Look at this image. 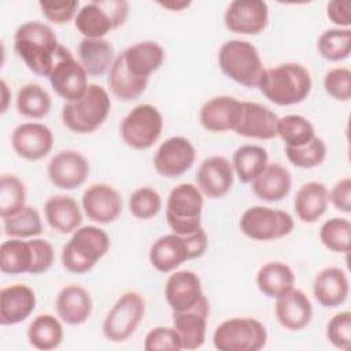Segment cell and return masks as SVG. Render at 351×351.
<instances>
[{
    "label": "cell",
    "instance_id": "1",
    "mask_svg": "<svg viewBox=\"0 0 351 351\" xmlns=\"http://www.w3.org/2000/svg\"><path fill=\"white\" fill-rule=\"evenodd\" d=\"M60 44L53 30L41 22L21 25L14 34V49L36 75L48 77L58 58Z\"/></svg>",
    "mask_w": 351,
    "mask_h": 351
},
{
    "label": "cell",
    "instance_id": "2",
    "mask_svg": "<svg viewBox=\"0 0 351 351\" xmlns=\"http://www.w3.org/2000/svg\"><path fill=\"white\" fill-rule=\"evenodd\" d=\"M311 75L299 63H282L265 69L258 88L261 93L277 106H293L307 99L311 92Z\"/></svg>",
    "mask_w": 351,
    "mask_h": 351
},
{
    "label": "cell",
    "instance_id": "3",
    "mask_svg": "<svg viewBox=\"0 0 351 351\" xmlns=\"http://www.w3.org/2000/svg\"><path fill=\"white\" fill-rule=\"evenodd\" d=\"M110 110L111 100L107 90L97 84H89L81 97L63 104L62 121L69 130L86 134L104 123Z\"/></svg>",
    "mask_w": 351,
    "mask_h": 351
},
{
    "label": "cell",
    "instance_id": "4",
    "mask_svg": "<svg viewBox=\"0 0 351 351\" xmlns=\"http://www.w3.org/2000/svg\"><path fill=\"white\" fill-rule=\"evenodd\" d=\"M208 245L203 228L189 234L170 233L156 239L149 248V262L160 273H170L185 261L200 258Z\"/></svg>",
    "mask_w": 351,
    "mask_h": 351
},
{
    "label": "cell",
    "instance_id": "5",
    "mask_svg": "<svg viewBox=\"0 0 351 351\" xmlns=\"http://www.w3.org/2000/svg\"><path fill=\"white\" fill-rule=\"evenodd\" d=\"M108 248L110 237L106 230L95 225L81 226L63 245V267L74 274L88 273L106 255Z\"/></svg>",
    "mask_w": 351,
    "mask_h": 351
},
{
    "label": "cell",
    "instance_id": "6",
    "mask_svg": "<svg viewBox=\"0 0 351 351\" xmlns=\"http://www.w3.org/2000/svg\"><path fill=\"white\" fill-rule=\"evenodd\" d=\"M221 71L245 88H255L263 73V63L254 44L244 40H229L218 52Z\"/></svg>",
    "mask_w": 351,
    "mask_h": 351
},
{
    "label": "cell",
    "instance_id": "7",
    "mask_svg": "<svg viewBox=\"0 0 351 351\" xmlns=\"http://www.w3.org/2000/svg\"><path fill=\"white\" fill-rule=\"evenodd\" d=\"M203 193L189 182L174 186L167 197L166 221L173 233L189 234L202 228Z\"/></svg>",
    "mask_w": 351,
    "mask_h": 351
},
{
    "label": "cell",
    "instance_id": "8",
    "mask_svg": "<svg viewBox=\"0 0 351 351\" xmlns=\"http://www.w3.org/2000/svg\"><path fill=\"white\" fill-rule=\"evenodd\" d=\"M128 14L129 3L125 0H95L78 10L74 26L84 38H103L122 26Z\"/></svg>",
    "mask_w": 351,
    "mask_h": 351
},
{
    "label": "cell",
    "instance_id": "9",
    "mask_svg": "<svg viewBox=\"0 0 351 351\" xmlns=\"http://www.w3.org/2000/svg\"><path fill=\"white\" fill-rule=\"evenodd\" d=\"M266 343V326L251 317L229 318L213 333V344L219 351H259Z\"/></svg>",
    "mask_w": 351,
    "mask_h": 351
},
{
    "label": "cell",
    "instance_id": "10",
    "mask_svg": "<svg viewBox=\"0 0 351 351\" xmlns=\"http://www.w3.org/2000/svg\"><path fill=\"white\" fill-rule=\"evenodd\" d=\"M163 130V117L152 104L133 107L122 119L119 133L123 143L137 151L151 148Z\"/></svg>",
    "mask_w": 351,
    "mask_h": 351
},
{
    "label": "cell",
    "instance_id": "11",
    "mask_svg": "<svg viewBox=\"0 0 351 351\" xmlns=\"http://www.w3.org/2000/svg\"><path fill=\"white\" fill-rule=\"evenodd\" d=\"M295 222L291 214L265 206L247 208L240 218L241 232L255 241H271L288 236Z\"/></svg>",
    "mask_w": 351,
    "mask_h": 351
},
{
    "label": "cell",
    "instance_id": "12",
    "mask_svg": "<svg viewBox=\"0 0 351 351\" xmlns=\"http://www.w3.org/2000/svg\"><path fill=\"white\" fill-rule=\"evenodd\" d=\"M145 313V302L137 292L129 291L119 296L103 322V335L107 340L121 343L128 340L140 325Z\"/></svg>",
    "mask_w": 351,
    "mask_h": 351
},
{
    "label": "cell",
    "instance_id": "13",
    "mask_svg": "<svg viewBox=\"0 0 351 351\" xmlns=\"http://www.w3.org/2000/svg\"><path fill=\"white\" fill-rule=\"evenodd\" d=\"M52 89L66 101L81 97L88 88V73L71 52L60 45L55 64L48 75Z\"/></svg>",
    "mask_w": 351,
    "mask_h": 351
},
{
    "label": "cell",
    "instance_id": "14",
    "mask_svg": "<svg viewBox=\"0 0 351 351\" xmlns=\"http://www.w3.org/2000/svg\"><path fill=\"white\" fill-rule=\"evenodd\" d=\"M196 159L193 144L182 136H174L165 140L154 155V167L156 173L166 178H177L186 173Z\"/></svg>",
    "mask_w": 351,
    "mask_h": 351
},
{
    "label": "cell",
    "instance_id": "15",
    "mask_svg": "<svg viewBox=\"0 0 351 351\" xmlns=\"http://www.w3.org/2000/svg\"><path fill=\"white\" fill-rule=\"evenodd\" d=\"M226 29L236 34L255 36L269 23V7L262 0H234L223 15Z\"/></svg>",
    "mask_w": 351,
    "mask_h": 351
},
{
    "label": "cell",
    "instance_id": "16",
    "mask_svg": "<svg viewBox=\"0 0 351 351\" xmlns=\"http://www.w3.org/2000/svg\"><path fill=\"white\" fill-rule=\"evenodd\" d=\"M47 174L52 185L71 191L86 181L89 174V162L78 151L64 149L51 158Z\"/></svg>",
    "mask_w": 351,
    "mask_h": 351
},
{
    "label": "cell",
    "instance_id": "17",
    "mask_svg": "<svg viewBox=\"0 0 351 351\" xmlns=\"http://www.w3.org/2000/svg\"><path fill=\"white\" fill-rule=\"evenodd\" d=\"M14 152L26 160H40L45 158L53 147L52 130L44 123L25 122L18 125L11 134Z\"/></svg>",
    "mask_w": 351,
    "mask_h": 351
},
{
    "label": "cell",
    "instance_id": "18",
    "mask_svg": "<svg viewBox=\"0 0 351 351\" xmlns=\"http://www.w3.org/2000/svg\"><path fill=\"white\" fill-rule=\"evenodd\" d=\"M210 303L206 295L191 308L173 311V328L178 333L182 350H197L203 346L207 332Z\"/></svg>",
    "mask_w": 351,
    "mask_h": 351
},
{
    "label": "cell",
    "instance_id": "19",
    "mask_svg": "<svg viewBox=\"0 0 351 351\" xmlns=\"http://www.w3.org/2000/svg\"><path fill=\"white\" fill-rule=\"evenodd\" d=\"M82 208L86 217L97 223L114 222L122 213V197L108 184H92L82 193Z\"/></svg>",
    "mask_w": 351,
    "mask_h": 351
},
{
    "label": "cell",
    "instance_id": "20",
    "mask_svg": "<svg viewBox=\"0 0 351 351\" xmlns=\"http://www.w3.org/2000/svg\"><path fill=\"white\" fill-rule=\"evenodd\" d=\"M278 117L269 107L254 101H241V110L234 126L239 136L256 140L277 137Z\"/></svg>",
    "mask_w": 351,
    "mask_h": 351
},
{
    "label": "cell",
    "instance_id": "21",
    "mask_svg": "<svg viewBox=\"0 0 351 351\" xmlns=\"http://www.w3.org/2000/svg\"><path fill=\"white\" fill-rule=\"evenodd\" d=\"M233 181L234 170L232 163L219 155L206 158L196 173V186L210 199L223 197L232 189Z\"/></svg>",
    "mask_w": 351,
    "mask_h": 351
},
{
    "label": "cell",
    "instance_id": "22",
    "mask_svg": "<svg viewBox=\"0 0 351 351\" xmlns=\"http://www.w3.org/2000/svg\"><path fill=\"white\" fill-rule=\"evenodd\" d=\"M36 293L25 284H12L0 291V324L16 325L30 317L36 308Z\"/></svg>",
    "mask_w": 351,
    "mask_h": 351
},
{
    "label": "cell",
    "instance_id": "23",
    "mask_svg": "<svg viewBox=\"0 0 351 351\" xmlns=\"http://www.w3.org/2000/svg\"><path fill=\"white\" fill-rule=\"evenodd\" d=\"M203 296L200 278L191 270L174 271L165 284V298L173 311L188 310Z\"/></svg>",
    "mask_w": 351,
    "mask_h": 351
},
{
    "label": "cell",
    "instance_id": "24",
    "mask_svg": "<svg viewBox=\"0 0 351 351\" xmlns=\"http://www.w3.org/2000/svg\"><path fill=\"white\" fill-rule=\"evenodd\" d=\"M274 311L280 325L293 332L304 329L313 318V304L307 295L298 288L277 298Z\"/></svg>",
    "mask_w": 351,
    "mask_h": 351
},
{
    "label": "cell",
    "instance_id": "25",
    "mask_svg": "<svg viewBox=\"0 0 351 351\" xmlns=\"http://www.w3.org/2000/svg\"><path fill=\"white\" fill-rule=\"evenodd\" d=\"M119 56L132 75L148 81L149 75L160 69L166 55L156 41H140L128 47Z\"/></svg>",
    "mask_w": 351,
    "mask_h": 351
},
{
    "label": "cell",
    "instance_id": "26",
    "mask_svg": "<svg viewBox=\"0 0 351 351\" xmlns=\"http://www.w3.org/2000/svg\"><path fill=\"white\" fill-rule=\"evenodd\" d=\"M240 110V100L232 96H215L202 106L199 119L206 130L222 133L234 129Z\"/></svg>",
    "mask_w": 351,
    "mask_h": 351
},
{
    "label": "cell",
    "instance_id": "27",
    "mask_svg": "<svg viewBox=\"0 0 351 351\" xmlns=\"http://www.w3.org/2000/svg\"><path fill=\"white\" fill-rule=\"evenodd\" d=\"M93 302L90 293L81 285L71 284L62 288L55 300L58 318L67 325H81L92 314Z\"/></svg>",
    "mask_w": 351,
    "mask_h": 351
},
{
    "label": "cell",
    "instance_id": "28",
    "mask_svg": "<svg viewBox=\"0 0 351 351\" xmlns=\"http://www.w3.org/2000/svg\"><path fill=\"white\" fill-rule=\"evenodd\" d=\"M350 292L348 277L344 270L336 266H329L318 271L313 282V293L317 302L326 307L333 308L347 300Z\"/></svg>",
    "mask_w": 351,
    "mask_h": 351
},
{
    "label": "cell",
    "instance_id": "29",
    "mask_svg": "<svg viewBox=\"0 0 351 351\" xmlns=\"http://www.w3.org/2000/svg\"><path fill=\"white\" fill-rule=\"evenodd\" d=\"M255 196L265 202H280L292 188L291 173L280 163H267L265 170L251 182Z\"/></svg>",
    "mask_w": 351,
    "mask_h": 351
},
{
    "label": "cell",
    "instance_id": "30",
    "mask_svg": "<svg viewBox=\"0 0 351 351\" xmlns=\"http://www.w3.org/2000/svg\"><path fill=\"white\" fill-rule=\"evenodd\" d=\"M44 214L48 225L62 234L77 230L82 222L78 203L66 195L51 196L44 204Z\"/></svg>",
    "mask_w": 351,
    "mask_h": 351
},
{
    "label": "cell",
    "instance_id": "31",
    "mask_svg": "<svg viewBox=\"0 0 351 351\" xmlns=\"http://www.w3.org/2000/svg\"><path fill=\"white\" fill-rule=\"evenodd\" d=\"M328 188L318 181L303 184L295 196V211L298 218L306 223H314L326 211L329 197Z\"/></svg>",
    "mask_w": 351,
    "mask_h": 351
},
{
    "label": "cell",
    "instance_id": "32",
    "mask_svg": "<svg viewBox=\"0 0 351 351\" xmlns=\"http://www.w3.org/2000/svg\"><path fill=\"white\" fill-rule=\"evenodd\" d=\"M114 47L104 38H82L78 44V62L89 75H101L114 63Z\"/></svg>",
    "mask_w": 351,
    "mask_h": 351
},
{
    "label": "cell",
    "instance_id": "33",
    "mask_svg": "<svg viewBox=\"0 0 351 351\" xmlns=\"http://www.w3.org/2000/svg\"><path fill=\"white\" fill-rule=\"evenodd\" d=\"M33 262L34 254L30 241L15 237L3 241L0 247V270L3 274H30Z\"/></svg>",
    "mask_w": 351,
    "mask_h": 351
},
{
    "label": "cell",
    "instance_id": "34",
    "mask_svg": "<svg viewBox=\"0 0 351 351\" xmlns=\"http://www.w3.org/2000/svg\"><path fill=\"white\" fill-rule=\"evenodd\" d=\"M256 285L263 295L277 299L293 288L295 274L282 262H269L258 270Z\"/></svg>",
    "mask_w": 351,
    "mask_h": 351
},
{
    "label": "cell",
    "instance_id": "35",
    "mask_svg": "<svg viewBox=\"0 0 351 351\" xmlns=\"http://www.w3.org/2000/svg\"><path fill=\"white\" fill-rule=\"evenodd\" d=\"M63 325L52 314L37 315L27 328V340L32 347L41 351L58 348L63 341Z\"/></svg>",
    "mask_w": 351,
    "mask_h": 351
},
{
    "label": "cell",
    "instance_id": "36",
    "mask_svg": "<svg viewBox=\"0 0 351 351\" xmlns=\"http://www.w3.org/2000/svg\"><path fill=\"white\" fill-rule=\"evenodd\" d=\"M267 151L261 145H241L239 147L232 159L233 170L243 184L252 182L267 166Z\"/></svg>",
    "mask_w": 351,
    "mask_h": 351
},
{
    "label": "cell",
    "instance_id": "37",
    "mask_svg": "<svg viewBox=\"0 0 351 351\" xmlns=\"http://www.w3.org/2000/svg\"><path fill=\"white\" fill-rule=\"evenodd\" d=\"M147 85V80L136 78L126 70L119 55L115 58L108 74V86L115 97L123 101L133 100L145 90Z\"/></svg>",
    "mask_w": 351,
    "mask_h": 351
},
{
    "label": "cell",
    "instance_id": "38",
    "mask_svg": "<svg viewBox=\"0 0 351 351\" xmlns=\"http://www.w3.org/2000/svg\"><path fill=\"white\" fill-rule=\"evenodd\" d=\"M51 106V95L38 84H26L16 93V110L26 118H44L48 115Z\"/></svg>",
    "mask_w": 351,
    "mask_h": 351
},
{
    "label": "cell",
    "instance_id": "39",
    "mask_svg": "<svg viewBox=\"0 0 351 351\" xmlns=\"http://www.w3.org/2000/svg\"><path fill=\"white\" fill-rule=\"evenodd\" d=\"M277 136L281 137L285 147L296 148L313 140L315 137V130L307 118L298 114H291L278 119Z\"/></svg>",
    "mask_w": 351,
    "mask_h": 351
},
{
    "label": "cell",
    "instance_id": "40",
    "mask_svg": "<svg viewBox=\"0 0 351 351\" xmlns=\"http://www.w3.org/2000/svg\"><path fill=\"white\" fill-rule=\"evenodd\" d=\"M4 234L15 239L36 237L43 233V222L34 207L25 206L21 211L3 218Z\"/></svg>",
    "mask_w": 351,
    "mask_h": 351
},
{
    "label": "cell",
    "instance_id": "41",
    "mask_svg": "<svg viewBox=\"0 0 351 351\" xmlns=\"http://www.w3.org/2000/svg\"><path fill=\"white\" fill-rule=\"evenodd\" d=\"M319 55L329 62L347 59L351 52V29H329L325 30L317 43Z\"/></svg>",
    "mask_w": 351,
    "mask_h": 351
},
{
    "label": "cell",
    "instance_id": "42",
    "mask_svg": "<svg viewBox=\"0 0 351 351\" xmlns=\"http://www.w3.org/2000/svg\"><path fill=\"white\" fill-rule=\"evenodd\" d=\"M319 240L325 248L333 252L347 254L351 248V223L347 218L333 217L325 221L319 229Z\"/></svg>",
    "mask_w": 351,
    "mask_h": 351
},
{
    "label": "cell",
    "instance_id": "43",
    "mask_svg": "<svg viewBox=\"0 0 351 351\" xmlns=\"http://www.w3.org/2000/svg\"><path fill=\"white\" fill-rule=\"evenodd\" d=\"M26 206V186L12 174H3L0 178V217L7 218Z\"/></svg>",
    "mask_w": 351,
    "mask_h": 351
},
{
    "label": "cell",
    "instance_id": "44",
    "mask_svg": "<svg viewBox=\"0 0 351 351\" xmlns=\"http://www.w3.org/2000/svg\"><path fill=\"white\" fill-rule=\"evenodd\" d=\"M285 155L288 160L299 169H314L324 163L326 158V145L322 138L315 136L302 147H285Z\"/></svg>",
    "mask_w": 351,
    "mask_h": 351
},
{
    "label": "cell",
    "instance_id": "45",
    "mask_svg": "<svg viewBox=\"0 0 351 351\" xmlns=\"http://www.w3.org/2000/svg\"><path fill=\"white\" fill-rule=\"evenodd\" d=\"M162 208L160 195L149 186H141L132 192L129 197V210L137 219H151Z\"/></svg>",
    "mask_w": 351,
    "mask_h": 351
},
{
    "label": "cell",
    "instance_id": "46",
    "mask_svg": "<svg viewBox=\"0 0 351 351\" xmlns=\"http://www.w3.org/2000/svg\"><path fill=\"white\" fill-rule=\"evenodd\" d=\"M326 339L336 348L348 351L351 348V313L340 311L326 325Z\"/></svg>",
    "mask_w": 351,
    "mask_h": 351
},
{
    "label": "cell",
    "instance_id": "47",
    "mask_svg": "<svg viewBox=\"0 0 351 351\" xmlns=\"http://www.w3.org/2000/svg\"><path fill=\"white\" fill-rule=\"evenodd\" d=\"M144 350L145 351H180L182 350V344L174 328L156 326L145 335Z\"/></svg>",
    "mask_w": 351,
    "mask_h": 351
},
{
    "label": "cell",
    "instance_id": "48",
    "mask_svg": "<svg viewBox=\"0 0 351 351\" xmlns=\"http://www.w3.org/2000/svg\"><path fill=\"white\" fill-rule=\"evenodd\" d=\"M325 92L339 100L348 101L351 97V71L347 67L330 69L324 78Z\"/></svg>",
    "mask_w": 351,
    "mask_h": 351
},
{
    "label": "cell",
    "instance_id": "49",
    "mask_svg": "<svg viewBox=\"0 0 351 351\" xmlns=\"http://www.w3.org/2000/svg\"><path fill=\"white\" fill-rule=\"evenodd\" d=\"M38 5L41 8L43 15L56 23L63 25L70 22L73 18H75L80 7L78 0H70V1H38Z\"/></svg>",
    "mask_w": 351,
    "mask_h": 351
},
{
    "label": "cell",
    "instance_id": "50",
    "mask_svg": "<svg viewBox=\"0 0 351 351\" xmlns=\"http://www.w3.org/2000/svg\"><path fill=\"white\" fill-rule=\"evenodd\" d=\"M34 254V262L30 274H41L49 270L55 261V251L49 241L44 239H32L30 240Z\"/></svg>",
    "mask_w": 351,
    "mask_h": 351
},
{
    "label": "cell",
    "instance_id": "51",
    "mask_svg": "<svg viewBox=\"0 0 351 351\" xmlns=\"http://www.w3.org/2000/svg\"><path fill=\"white\" fill-rule=\"evenodd\" d=\"M329 202L341 213H351V180L348 177L337 181L328 193Z\"/></svg>",
    "mask_w": 351,
    "mask_h": 351
},
{
    "label": "cell",
    "instance_id": "52",
    "mask_svg": "<svg viewBox=\"0 0 351 351\" xmlns=\"http://www.w3.org/2000/svg\"><path fill=\"white\" fill-rule=\"evenodd\" d=\"M326 15L332 23L341 29H350L351 25V1L333 0L326 5Z\"/></svg>",
    "mask_w": 351,
    "mask_h": 351
},
{
    "label": "cell",
    "instance_id": "53",
    "mask_svg": "<svg viewBox=\"0 0 351 351\" xmlns=\"http://www.w3.org/2000/svg\"><path fill=\"white\" fill-rule=\"evenodd\" d=\"M159 5H162V7H165V8H167V10H171V11H181V10H184V8H186V7H189L191 5V1H165V3H159Z\"/></svg>",
    "mask_w": 351,
    "mask_h": 351
},
{
    "label": "cell",
    "instance_id": "54",
    "mask_svg": "<svg viewBox=\"0 0 351 351\" xmlns=\"http://www.w3.org/2000/svg\"><path fill=\"white\" fill-rule=\"evenodd\" d=\"M1 85V95H3V104H1V112H5L7 106H8V86L5 84L4 80H1L0 82Z\"/></svg>",
    "mask_w": 351,
    "mask_h": 351
}]
</instances>
